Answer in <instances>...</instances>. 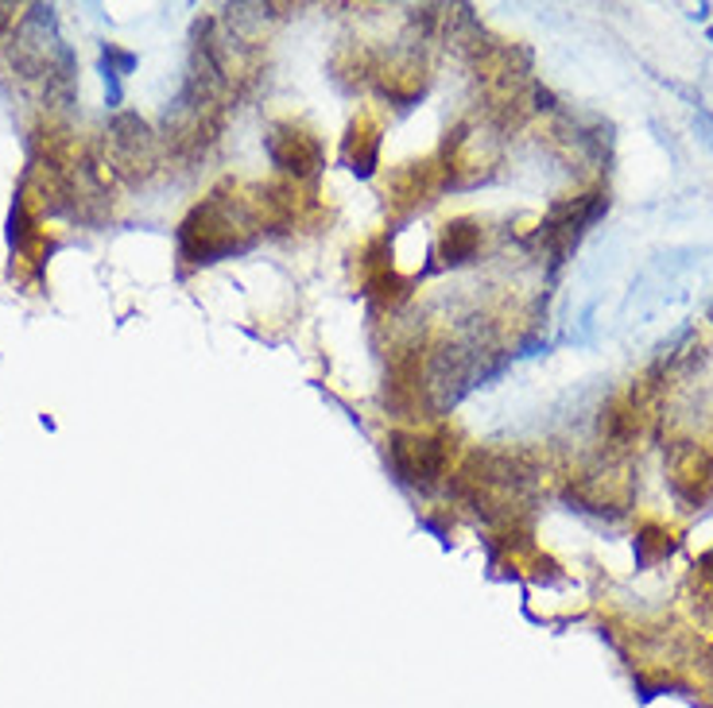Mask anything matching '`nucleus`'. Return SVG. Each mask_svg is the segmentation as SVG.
Returning a JSON list of instances; mask_svg holds the SVG:
<instances>
[{
    "mask_svg": "<svg viewBox=\"0 0 713 708\" xmlns=\"http://www.w3.org/2000/svg\"><path fill=\"white\" fill-rule=\"evenodd\" d=\"M260 217H256V202L253 198H241L237 187H222L213 190L187 221H182L179 245H182V260L190 263H213L230 252L253 245Z\"/></svg>",
    "mask_w": 713,
    "mask_h": 708,
    "instance_id": "obj_1",
    "label": "nucleus"
},
{
    "mask_svg": "<svg viewBox=\"0 0 713 708\" xmlns=\"http://www.w3.org/2000/svg\"><path fill=\"white\" fill-rule=\"evenodd\" d=\"M450 434L446 430H396L392 434V469L408 484L435 488L450 469Z\"/></svg>",
    "mask_w": 713,
    "mask_h": 708,
    "instance_id": "obj_2",
    "label": "nucleus"
},
{
    "mask_svg": "<svg viewBox=\"0 0 713 708\" xmlns=\"http://www.w3.org/2000/svg\"><path fill=\"white\" fill-rule=\"evenodd\" d=\"M268 147H271V164L283 171V179L307 182L322 167V139L314 136L307 124L279 121L276 128H271Z\"/></svg>",
    "mask_w": 713,
    "mask_h": 708,
    "instance_id": "obj_3",
    "label": "nucleus"
},
{
    "mask_svg": "<svg viewBox=\"0 0 713 708\" xmlns=\"http://www.w3.org/2000/svg\"><path fill=\"white\" fill-rule=\"evenodd\" d=\"M357 271H361L365 294L377 299L380 306H400V302L411 294V283L396 271L385 236H372L369 245L361 248V256H357Z\"/></svg>",
    "mask_w": 713,
    "mask_h": 708,
    "instance_id": "obj_4",
    "label": "nucleus"
},
{
    "mask_svg": "<svg viewBox=\"0 0 713 708\" xmlns=\"http://www.w3.org/2000/svg\"><path fill=\"white\" fill-rule=\"evenodd\" d=\"M446 182L438 159H423V164H408L396 167L385 179V202L392 205L396 213H415L423 202H431L438 187Z\"/></svg>",
    "mask_w": 713,
    "mask_h": 708,
    "instance_id": "obj_5",
    "label": "nucleus"
},
{
    "mask_svg": "<svg viewBox=\"0 0 713 708\" xmlns=\"http://www.w3.org/2000/svg\"><path fill=\"white\" fill-rule=\"evenodd\" d=\"M671 488L687 504H705L713 496V453H705L702 446L679 449L671 461Z\"/></svg>",
    "mask_w": 713,
    "mask_h": 708,
    "instance_id": "obj_6",
    "label": "nucleus"
},
{
    "mask_svg": "<svg viewBox=\"0 0 713 708\" xmlns=\"http://www.w3.org/2000/svg\"><path fill=\"white\" fill-rule=\"evenodd\" d=\"M342 155L345 164L353 167V171L369 175L372 167H377L380 159V124L372 121L369 113L357 116V121L349 124V132H345V144H342Z\"/></svg>",
    "mask_w": 713,
    "mask_h": 708,
    "instance_id": "obj_7",
    "label": "nucleus"
},
{
    "mask_svg": "<svg viewBox=\"0 0 713 708\" xmlns=\"http://www.w3.org/2000/svg\"><path fill=\"white\" fill-rule=\"evenodd\" d=\"M477 248H481V225L469 217L461 221H450V225H443V236H438V256H443V263H469L477 256Z\"/></svg>",
    "mask_w": 713,
    "mask_h": 708,
    "instance_id": "obj_8",
    "label": "nucleus"
},
{
    "mask_svg": "<svg viewBox=\"0 0 713 708\" xmlns=\"http://www.w3.org/2000/svg\"><path fill=\"white\" fill-rule=\"evenodd\" d=\"M675 550V538L667 535V527H659V522H648V527L636 535V558L644 565L659 562V558H667Z\"/></svg>",
    "mask_w": 713,
    "mask_h": 708,
    "instance_id": "obj_9",
    "label": "nucleus"
},
{
    "mask_svg": "<svg viewBox=\"0 0 713 708\" xmlns=\"http://www.w3.org/2000/svg\"><path fill=\"white\" fill-rule=\"evenodd\" d=\"M694 585H698V593H702V600H713V550H710V554L698 558Z\"/></svg>",
    "mask_w": 713,
    "mask_h": 708,
    "instance_id": "obj_10",
    "label": "nucleus"
}]
</instances>
